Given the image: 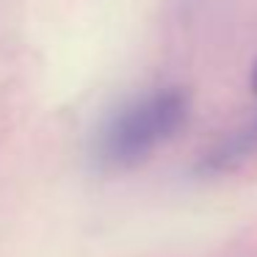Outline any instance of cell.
<instances>
[{"mask_svg": "<svg viewBox=\"0 0 257 257\" xmlns=\"http://www.w3.org/2000/svg\"><path fill=\"white\" fill-rule=\"evenodd\" d=\"M191 94L183 86H161L108 113L91 141V161L102 172H130L147 163L188 124Z\"/></svg>", "mask_w": 257, "mask_h": 257, "instance_id": "1", "label": "cell"}, {"mask_svg": "<svg viewBox=\"0 0 257 257\" xmlns=\"http://www.w3.org/2000/svg\"><path fill=\"white\" fill-rule=\"evenodd\" d=\"M251 94L257 100V61L251 64ZM257 152V116L249 127L238 130V133L227 136L224 141H218L216 147H210L207 155H202L199 161V172L202 174H224L232 172L235 166L251 158Z\"/></svg>", "mask_w": 257, "mask_h": 257, "instance_id": "2", "label": "cell"}]
</instances>
